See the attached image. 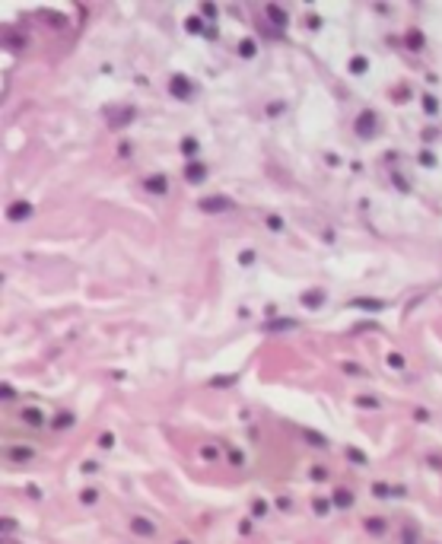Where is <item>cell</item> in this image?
<instances>
[{
    "mask_svg": "<svg viewBox=\"0 0 442 544\" xmlns=\"http://www.w3.org/2000/svg\"><path fill=\"white\" fill-rule=\"evenodd\" d=\"M204 175H207V169L201 162H191V166H188V181H204Z\"/></svg>",
    "mask_w": 442,
    "mask_h": 544,
    "instance_id": "cell-5",
    "label": "cell"
},
{
    "mask_svg": "<svg viewBox=\"0 0 442 544\" xmlns=\"http://www.w3.org/2000/svg\"><path fill=\"white\" fill-rule=\"evenodd\" d=\"M366 529H369V532H382V529H385V525H382V522H379V519H369V522H366Z\"/></svg>",
    "mask_w": 442,
    "mask_h": 544,
    "instance_id": "cell-18",
    "label": "cell"
},
{
    "mask_svg": "<svg viewBox=\"0 0 442 544\" xmlns=\"http://www.w3.org/2000/svg\"><path fill=\"white\" fill-rule=\"evenodd\" d=\"M239 51H242L245 57H251V54H255V41H242V45H239Z\"/></svg>",
    "mask_w": 442,
    "mask_h": 544,
    "instance_id": "cell-16",
    "label": "cell"
},
{
    "mask_svg": "<svg viewBox=\"0 0 442 544\" xmlns=\"http://www.w3.org/2000/svg\"><path fill=\"white\" fill-rule=\"evenodd\" d=\"M10 459H19V462H25V459H32V449H22V446H13V449H10Z\"/></svg>",
    "mask_w": 442,
    "mask_h": 544,
    "instance_id": "cell-10",
    "label": "cell"
},
{
    "mask_svg": "<svg viewBox=\"0 0 442 544\" xmlns=\"http://www.w3.org/2000/svg\"><path fill=\"white\" fill-rule=\"evenodd\" d=\"M283 328H296V322H293V318H280V322L267 325V331H283Z\"/></svg>",
    "mask_w": 442,
    "mask_h": 544,
    "instance_id": "cell-12",
    "label": "cell"
},
{
    "mask_svg": "<svg viewBox=\"0 0 442 544\" xmlns=\"http://www.w3.org/2000/svg\"><path fill=\"white\" fill-rule=\"evenodd\" d=\"M22 420H25V423H32V427H41V411L25 408V411H22Z\"/></svg>",
    "mask_w": 442,
    "mask_h": 544,
    "instance_id": "cell-7",
    "label": "cell"
},
{
    "mask_svg": "<svg viewBox=\"0 0 442 544\" xmlns=\"http://www.w3.org/2000/svg\"><path fill=\"white\" fill-rule=\"evenodd\" d=\"M267 16H271V19H274L277 25H287V13H283L277 3H267Z\"/></svg>",
    "mask_w": 442,
    "mask_h": 544,
    "instance_id": "cell-4",
    "label": "cell"
},
{
    "mask_svg": "<svg viewBox=\"0 0 442 544\" xmlns=\"http://www.w3.org/2000/svg\"><path fill=\"white\" fill-rule=\"evenodd\" d=\"M169 89H172V96H178V99L191 96V83H188V80H185V76H172Z\"/></svg>",
    "mask_w": 442,
    "mask_h": 544,
    "instance_id": "cell-1",
    "label": "cell"
},
{
    "mask_svg": "<svg viewBox=\"0 0 442 544\" xmlns=\"http://www.w3.org/2000/svg\"><path fill=\"white\" fill-rule=\"evenodd\" d=\"M201 207H204V210H229V201H226V197H204Z\"/></svg>",
    "mask_w": 442,
    "mask_h": 544,
    "instance_id": "cell-3",
    "label": "cell"
},
{
    "mask_svg": "<svg viewBox=\"0 0 442 544\" xmlns=\"http://www.w3.org/2000/svg\"><path fill=\"white\" fill-rule=\"evenodd\" d=\"M134 532H140V535H156V529L146 519H134Z\"/></svg>",
    "mask_w": 442,
    "mask_h": 544,
    "instance_id": "cell-11",
    "label": "cell"
},
{
    "mask_svg": "<svg viewBox=\"0 0 442 544\" xmlns=\"http://www.w3.org/2000/svg\"><path fill=\"white\" fill-rule=\"evenodd\" d=\"M181 150H185L188 156H194V153H197V143L191 140V137H185V140H181Z\"/></svg>",
    "mask_w": 442,
    "mask_h": 544,
    "instance_id": "cell-14",
    "label": "cell"
},
{
    "mask_svg": "<svg viewBox=\"0 0 442 544\" xmlns=\"http://www.w3.org/2000/svg\"><path fill=\"white\" fill-rule=\"evenodd\" d=\"M372 131V115H363L360 118V134H369Z\"/></svg>",
    "mask_w": 442,
    "mask_h": 544,
    "instance_id": "cell-15",
    "label": "cell"
},
{
    "mask_svg": "<svg viewBox=\"0 0 442 544\" xmlns=\"http://www.w3.org/2000/svg\"><path fill=\"white\" fill-rule=\"evenodd\" d=\"M146 188H150V191H153V194H162V191H166V181H162L159 175H153L150 181H146Z\"/></svg>",
    "mask_w": 442,
    "mask_h": 544,
    "instance_id": "cell-9",
    "label": "cell"
},
{
    "mask_svg": "<svg viewBox=\"0 0 442 544\" xmlns=\"http://www.w3.org/2000/svg\"><path fill=\"white\" fill-rule=\"evenodd\" d=\"M181 544H185V541H181Z\"/></svg>",
    "mask_w": 442,
    "mask_h": 544,
    "instance_id": "cell-22",
    "label": "cell"
},
{
    "mask_svg": "<svg viewBox=\"0 0 442 544\" xmlns=\"http://www.w3.org/2000/svg\"><path fill=\"white\" fill-rule=\"evenodd\" d=\"M423 102H427V111H436V99H433V96H427Z\"/></svg>",
    "mask_w": 442,
    "mask_h": 544,
    "instance_id": "cell-21",
    "label": "cell"
},
{
    "mask_svg": "<svg viewBox=\"0 0 442 544\" xmlns=\"http://www.w3.org/2000/svg\"><path fill=\"white\" fill-rule=\"evenodd\" d=\"M350 67H353V70H357V73H360V70H366V60H363V57H357V60H353V64H350Z\"/></svg>",
    "mask_w": 442,
    "mask_h": 544,
    "instance_id": "cell-19",
    "label": "cell"
},
{
    "mask_svg": "<svg viewBox=\"0 0 442 544\" xmlns=\"http://www.w3.org/2000/svg\"><path fill=\"white\" fill-rule=\"evenodd\" d=\"M302 302H306L309 309H318V306L325 302V296H322V293H306V296H302Z\"/></svg>",
    "mask_w": 442,
    "mask_h": 544,
    "instance_id": "cell-8",
    "label": "cell"
},
{
    "mask_svg": "<svg viewBox=\"0 0 442 544\" xmlns=\"http://www.w3.org/2000/svg\"><path fill=\"white\" fill-rule=\"evenodd\" d=\"M401 363H404V360L398 357V353H392V357H388V366H401Z\"/></svg>",
    "mask_w": 442,
    "mask_h": 544,
    "instance_id": "cell-20",
    "label": "cell"
},
{
    "mask_svg": "<svg viewBox=\"0 0 442 544\" xmlns=\"http://www.w3.org/2000/svg\"><path fill=\"white\" fill-rule=\"evenodd\" d=\"M353 306H357V309H372V312H379V309H385V302H379V299H357Z\"/></svg>",
    "mask_w": 442,
    "mask_h": 544,
    "instance_id": "cell-6",
    "label": "cell"
},
{
    "mask_svg": "<svg viewBox=\"0 0 442 544\" xmlns=\"http://www.w3.org/2000/svg\"><path fill=\"white\" fill-rule=\"evenodd\" d=\"M188 32H204V25H201V19H188Z\"/></svg>",
    "mask_w": 442,
    "mask_h": 544,
    "instance_id": "cell-17",
    "label": "cell"
},
{
    "mask_svg": "<svg viewBox=\"0 0 442 544\" xmlns=\"http://www.w3.org/2000/svg\"><path fill=\"white\" fill-rule=\"evenodd\" d=\"M32 213V204L29 201H16L13 207H10V220H25Z\"/></svg>",
    "mask_w": 442,
    "mask_h": 544,
    "instance_id": "cell-2",
    "label": "cell"
},
{
    "mask_svg": "<svg viewBox=\"0 0 442 544\" xmlns=\"http://www.w3.org/2000/svg\"><path fill=\"white\" fill-rule=\"evenodd\" d=\"M334 503H337V506H350V503H353V497H350V494H344V490H337V494H334Z\"/></svg>",
    "mask_w": 442,
    "mask_h": 544,
    "instance_id": "cell-13",
    "label": "cell"
}]
</instances>
